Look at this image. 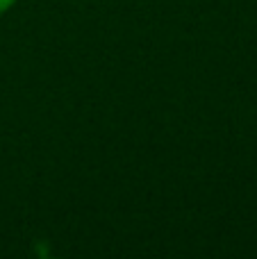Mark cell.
<instances>
[{"mask_svg":"<svg viewBox=\"0 0 257 259\" xmlns=\"http://www.w3.org/2000/svg\"><path fill=\"white\" fill-rule=\"evenodd\" d=\"M14 5V0H0V14L5 12V9H9Z\"/></svg>","mask_w":257,"mask_h":259,"instance_id":"1","label":"cell"}]
</instances>
